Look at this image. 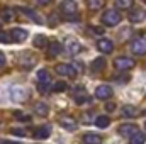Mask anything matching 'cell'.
Returning <instances> with one entry per match:
<instances>
[{
	"mask_svg": "<svg viewBox=\"0 0 146 144\" xmlns=\"http://www.w3.org/2000/svg\"><path fill=\"white\" fill-rule=\"evenodd\" d=\"M60 10H61L63 17H65L66 20H76V19H78V15H76L78 7H76L75 0H63L61 5H60Z\"/></svg>",
	"mask_w": 146,
	"mask_h": 144,
	"instance_id": "1",
	"label": "cell"
},
{
	"mask_svg": "<svg viewBox=\"0 0 146 144\" xmlns=\"http://www.w3.org/2000/svg\"><path fill=\"white\" fill-rule=\"evenodd\" d=\"M51 87H53V78H51V75L46 71V70H39V71H37V90H39L41 93H46V92L51 90Z\"/></svg>",
	"mask_w": 146,
	"mask_h": 144,
	"instance_id": "2",
	"label": "cell"
},
{
	"mask_svg": "<svg viewBox=\"0 0 146 144\" xmlns=\"http://www.w3.org/2000/svg\"><path fill=\"white\" fill-rule=\"evenodd\" d=\"M134 59L133 58H127V56H119L114 59V66L119 70V71H127L131 68H134Z\"/></svg>",
	"mask_w": 146,
	"mask_h": 144,
	"instance_id": "3",
	"label": "cell"
},
{
	"mask_svg": "<svg viewBox=\"0 0 146 144\" xmlns=\"http://www.w3.org/2000/svg\"><path fill=\"white\" fill-rule=\"evenodd\" d=\"M102 22L106 26H110V27L112 26H117L121 22V14L117 10H106L104 15H102Z\"/></svg>",
	"mask_w": 146,
	"mask_h": 144,
	"instance_id": "4",
	"label": "cell"
},
{
	"mask_svg": "<svg viewBox=\"0 0 146 144\" xmlns=\"http://www.w3.org/2000/svg\"><path fill=\"white\" fill-rule=\"evenodd\" d=\"M56 73L61 75V76H66V78H75L76 76V68L73 65H68V63H61L56 66Z\"/></svg>",
	"mask_w": 146,
	"mask_h": 144,
	"instance_id": "5",
	"label": "cell"
},
{
	"mask_svg": "<svg viewBox=\"0 0 146 144\" xmlns=\"http://www.w3.org/2000/svg\"><path fill=\"white\" fill-rule=\"evenodd\" d=\"M131 51H133L134 54H138V56L146 54V37H138V39H134L133 44H131Z\"/></svg>",
	"mask_w": 146,
	"mask_h": 144,
	"instance_id": "6",
	"label": "cell"
},
{
	"mask_svg": "<svg viewBox=\"0 0 146 144\" xmlns=\"http://www.w3.org/2000/svg\"><path fill=\"white\" fill-rule=\"evenodd\" d=\"M10 98L14 102H24V100H27V92L21 87H12L10 88Z\"/></svg>",
	"mask_w": 146,
	"mask_h": 144,
	"instance_id": "7",
	"label": "cell"
},
{
	"mask_svg": "<svg viewBox=\"0 0 146 144\" xmlns=\"http://www.w3.org/2000/svg\"><path fill=\"white\" fill-rule=\"evenodd\" d=\"M97 49L100 53H104V54H109V53H112V49H114V42L110 39H107V37H102V39L97 41Z\"/></svg>",
	"mask_w": 146,
	"mask_h": 144,
	"instance_id": "8",
	"label": "cell"
},
{
	"mask_svg": "<svg viewBox=\"0 0 146 144\" xmlns=\"http://www.w3.org/2000/svg\"><path fill=\"white\" fill-rule=\"evenodd\" d=\"M95 97H97L99 100H107V98L112 97V88H110L109 85H100V87H97Z\"/></svg>",
	"mask_w": 146,
	"mask_h": 144,
	"instance_id": "9",
	"label": "cell"
},
{
	"mask_svg": "<svg viewBox=\"0 0 146 144\" xmlns=\"http://www.w3.org/2000/svg\"><path fill=\"white\" fill-rule=\"evenodd\" d=\"M138 131H139V129H138L136 124H122V126L119 127V134L124 136V137H131V136L136 134Z\"/></svg>",
	"mask_w": 146,
	"mask_h": 144,
	"instance_id": "10",
	"label": "cell"
},
{
	"mask_svg": "<svg viewBox=\"0 0 146 144\" xmlns=\"http://www.w3.org/2000/svg\"><path fill=\"white\" fill-rule=\"evenodd\" d=\"M10 39H12L14 42H22V41L27 39V31H26V29H21V27H15V29H12V32H10Z\"/></svg>",
	"mask_w": 146,
	"mask_h": 144,
	"instance_id": "11",
	"label": "cell"
},
{
	"mask_svg": "<svg viewBox=\"0 0 146 144\" xmlns=\"http://www.w3.org/2000/svg\"><path fill=\"white\" fill-rule=\"evenodd\" d=\"M66 51H68L72 56H75V54H78V53L82 51V44H80L78 41H75V39H68V41H66Z\"/></svg>",
	"mask_w": 146,
	"mask_h": 144,
	"instance_id": "12",
	"label": "cell"
},
{
	"mask_svg": "<svg viewBox=\"0 0 146 144\" xmlns=\"http://www.w3.org/2000/svg\"><path fill=\"white\" fill-rule=\"evenodd\" d=\"M61 51H63V44H61V42H58V41L49 42V48H48V56H58V54H61Z\"/></svg>",
	"mask_w": 146,
	"mask_h": 144,
	"instance_id": "13",
	"label": "cell"
},
{
	"mask_svg": "<svg viewBox=\"0 0 146 144\" xmlns=\"http://www.w3.org/2000/svg\"><path fill=\"white\" fill-rule=\"evenodd\" d=\"M60 124H61V127L66 129V131H75V129H76V120H75L73 117H61V119H60Z\"/></svg>",
	"mask_w": 146,
	"mask_h": 144,
	"instance_id": "14",
	"label": "cell"
},
{
	"mask_svg": "<svg viewBox=\"0 0 146 144\" xmlns=\"http://www.w3.org/2000/svg\"><path fill=\"white\" fill-rule=\"evenodd\" d=\"M83 143L85 144H102V137L99 134L87 132V134H83Z\"/></svg>",
	"mask_w": 146,
	"mask_h": 144,
	"instance_id": "15",
	"label": "cell"
},
{
	"mask_svg": "<svg viewBox=\"0 0 146 144\" xmlns=\"http://www.w3.org/2000/svg\"><path fill=\"white\" fill-rule=\"evenodd\" d=\"M51 136V129L48 127V126H44V127H39L36 132H34V137H36L37 141H44V139H48Z\"/></svg>",
	"mask_w": 146,
	"mask_h": 144,
	"instance_id": "16",
	"label": "cell"
},
{
	"mask_svg": "<svg viewBox=\"0 0 146 144\" xmlns=\"http://www.w3.org/2000/svg\"><path fill=\"white\" fill-rule=\"evenodd\" d=\"M121 114H122L124 117H127V119H131V117H138V115H139L138 108L133 107V105H124L122 110H121Z\"/></svg>",
	"mask_w": 146,
	"mask_h": 144,
	"instance_id": "17",
	"label": "cell"
},
{
	"mask_svg": "<svg viewBox=\"0 0 146 144\" xmlns=\"http://www.w3.org/2000/svg\"><path fill=\"white\" fill-rule=\"evenodd\" d=\"M99 129H107L110 126V119L107 115H99V117H95V122H94Z\"/></svg>",
	"mask_w": 146,
	"mask_h": 144,
	"instance_id": "18",
	"label": "cell"
},
{
	"mask_svg": "<svg viewBox=\"0 0 146 144\" xmlns=\"http://www.w3.org/2000/svg\"><path fill=\"white\" fill-rule=\"evenodd\" d=\"M92 71H102L104 68H106V58H95L94 61H92Z\"/></svg>",
	"mask_w": 146,
	"mask_h": 144,
	"instance_id": "19",
	"label": "cell"
},
{
	"mask_svg": "<svg viewBox=\"0 0 146 144\" xmlns=\"http://www.w3.org/2000/svg\"><path fill=\"white\" fill-rule=\"evenodd\" d=\"M21 10H22V12H24V14H26V15H27V17H29L33 22H36V24H42V19H41V15H39V14H36L33 9H21Z\"/></svg>",
	"mask_w": 146,
	"mask_h": 144,
	"instance_id": "20",
	"label": "cell"
},
{
	"mask_svg": "<svg viewBox=\"0 0 146 144\" xmlns=\"http://www.w3.org/2000/svg\"><path fill=\"white\" fill-rule=\"evenodd\" d=\"M0 15H2V20H5V22H12V20L15 19V10L7 7V9H3V10H2V14H0Z\"/></svg>",
	"mask_w": 146,
	"mask_h": 144,
	"instance_id": "21",
	"label": "cell"
},
{
	"mask_svg": "<svg viewBox=\"0 0 146 144\" xmlns=\"http://www.w3.org/2000/svg\"><path fill=\"white\" fill-rule=\"evenodd\" d=\"M145 19V12L141 9H134L131 14H129V20L131 22H141Z\"/></svg>",
	"mask_w": 146,
	"mask_h": 144,
	"instance_id": "22",
	"label": "cell"
},
{
	"mask_svg": "<svg viewBox=\"0 0 146 144\" xmlns=\"http://www.w3.org/2000/svg\"><path fill=\"white\" fill-rule=\"evenodd\" d=\"M129 139H131V141H129L131 144H145L146 143V134L145 132H141V131H138V132L133 134Z\"/></svg>",
	"mask_w": 146,
	"mask_h": 144,
	"instance_id": "23",
	"label": "cell"
},
{
	"mask_svg": "<svg viewBox=\"0 0 146 144\" xmlns=\"http://www.w3.org/2000/svg\"><path fill=\"white\" fill-rule=\"evenodd\" d=\"M33 44H34L36 48H39V49H42V48L48 46V39H46V36H42V34H37V36H34Z\"/></svg>",
	"mask_w": 146,
	"mask_h": 144,
	"instance_id": "24",
	"label": "cell"
},
{
	"mask_svg": "<svg viewBox=\"0 0 146 144\" xmlns=\"http://www.w3.org/2000/svg\"><path fill=\"white\" fill-rule=\"evenodd\" d=\"M34 108H36V114H37V115H41V117H46V115L49 114V107H48L46 104H42V102L36 104Z\"/></svg>",
	"mask_w": 146,
	"mask_h": 144,
	"instance_id": "25",
	"label": "cell"
},
{
	"mask_svg": "<svg viewBox=\"0 0 146 144\" xmlns=\"http://www.w3.org/2000/svg\"><path fill=\"white\" fill-rule=\"evenodd\" d=\"M134 3V0H115V7L121 9V10H126V9H131Z\"/></svg>",
	"mask_w": 146,
	"mask_h": 144,
	"instance_id": "26",
	"label": "cell"
},
{
	"mask_svg": "<svg viewBox=\"0 0 146 144\" xmlns=\"http://www.w3.org/2000/svg\"><path fill=\"white\" fill-rule=\"evenodd\" d=\"M66 87H68V85H66V81H56V83L51 87V90H53L54 93H60V92H65V90H66Z\"/></svg>",
	"mask_w": 146,
	"mask_h": 144,
	"instance_id": "27",
	"label": "cell"
},
{
	"mask_svg": "<svg viewBox=\"0 0 146 144\" xmlns=\"http://www.w3.org/2000/svg\"><path fill=\"white\" fill-rule=\"evenodd\" d=\"M102 5H104V0H88V7L92 10H99L102 9Z\"/></svg>",
	"mask_w": 146,
	"mask_h": 144,
	"instance_id": "28",
	"label": "cell"
},
{
	"mask_svg": "<svg viewBox=\"0 0 146 144\" xmlns=\"http://www.w3.org/2000/svg\"><path fill=\"white\" fill-rule=\"evenodd\" d=\"M14 117L15 119H19V120H22V122H29L31 120V115H27V114H22V112H14Z\"/></svg>",
	"mask_w": 146,
	"mask_h": 144,
	"instance_id": "29",
	"label": "cell"
},
{
	"mask_svg": "<svg viewBox=\"0 0 146 144\" xmlns=\"http://www.w3.org/2000/svg\"><path fill=\"white\" fill-rule=\"evenodd\" d=\"M0 42H2V44H7V42H10V34H7V32L0 31Z\"/></svg>",
	"mask_w": 146,
	"mask_h": 144,
	"instance_id": "30",
	"label": "cell"
},
{
	"mask_svg": "<svg viewBox=\"0 0 146 144\" xmlns=\"http://www.w3.org/2000/svg\"><path fill=\"white\" fill-rule=\"evenodd\" d=\"M87 100H88V98L85 97V93H82V95L76 93V95H75V102H76V104H85Z\"/></svg>",
	"mask_w": 146,
	"mask_h": 144,
	"instance_id": "31",
	"label": "cell"
},
{
	"mask_svg": "<svg viewBox=\"0 0 146 144\" xmlns=\"http://www.w3.org/2000/svg\"><path fill=\"white\" fill-rule=\"evenodd\" d=\"M114 80H115V81H119V83H126V81L129 80V76H127V75H121V76H115Z\"/></svg>",
	"mask_w": 146,
	"mask_h": 144,
	"instance_id": "32",
	"label": "cell"
},
{
	"mask_svg": "<svg viewBox=\"0 0 146 144\" xmlns=\"http://www.w3.org/2000/svg\"><path fill=\"white\" fill-rule=\"evenodd\" d=\"M12 134H14V136L24 137V136H26V131H24V129H12Z\"/></svg>",
	"mask_w": 146,
	"mask_h": 144,
	"instance_id": "33",
	"label": "cell"
},
{
	"mask_svg": "<svg viewBox=\"0 0 146 144\" xmlns=\"http://www.w3.org/2000/svg\"><path fill=\"white\" fill-rule=\"evenodd\" d=\"M92 32H95V34H104V27H97V26H94V27H92Z\"/></svg>",
	"mask_w": 146,
	"mask_h": 144,
	"instance_id": "34",
	"label": "cell"
},
{
	"mask_svg": "<svg viewBox=\"0 0 146 144\" xmlns=\"http://www.w3.org/2000/svg\"><path fill=\"white\" fill-rule=\"evenodd\" d=\"M106 108H107V112H114V110H115V105H114L112 102H109V104L106 105Z\"/></svg>",
	"mask_w": 146,
	"mask_h": 144,
	"instance_id": "35",
	"label": "cell"
},
{
	"mask_svg": "<svg viewBox=\"0 0 146 144\" xmlns=\"http://www.w3.org/2000/svg\"><path fill=\"white\" fill-rule=\"evenodd\" d=\"M82 120H83V124H92V122H90V115H88V114H85V115L82 117Z\"/></svg>",
	"mask_w": 146,
	"mask_h": 144,
	"instance_id": "36",
	"label": "cell"
},
{
	"mask_svg": "<svg viewBox=\"0 0 146 144\" xmlns=\"http://www.w3.org/2000/svg\"><path fill=\"white\" fill-rule=\"evenodd\" d=\"M3 65H5V54H3V53L0 51V68H2Z\"/></svg>",
	"mask_w": 146,
	"mask_h": 144,
	"instance_id": "37",
	"label": "cell"
},
{
	"mask_svg": "<svg viewBox=\"0 0 146 144\" xmlns=\"http://www.w3.org/2000/svg\"><path fill=\"white\" fill-rule=\"evenodd\" d=\"M51 0H37V3H41V5H46V3H49Z\"/></svg>",
	"mask_w": 146,
	"mask_h": 144,
	"instance_id": "38",
	"label": "cell"
},
{
	"mask_svg": "<svg viewBox=\"0 0 146 144\" xmlns=\"http://www.w3.org/2000/svg\"><path fill=\"white\" fill-rule=\"evenodd\" d=\"M0 144H19V143H12V141H2Z\"/></svg>",
	"mask_w": 146,
	"mask_h": 144,
	"instance_id": "39",
	"label": "cell"
},
{
	"mask_svg": "<svg viewBox=\"0 0 146 144\" xmlns=\"http://www.w3.org/2000/svg\"><path fill=\"white\" fill-rule=\"evenodd\" d=\"M145 126H146V122H145Z\"/></svg>",
	"mask_w": 146,
	"mask_h": 144,
	"instance_id": "40",
	"label": "cell"
},
{
	"mask_svg": "<svg viewBox=\"0 0 146 144\" xmlns=\"http://www.w3.org/2000/svg\"><path fill=\"white\" fill-rule=\"evenodd\" d=\"M145 2H146V0H145Z\"/></svg>",
	"mask_w": 146,
	"mask_h": 144,
	"instance_id": "41",
	"label": "cell"
}]
</instances>
